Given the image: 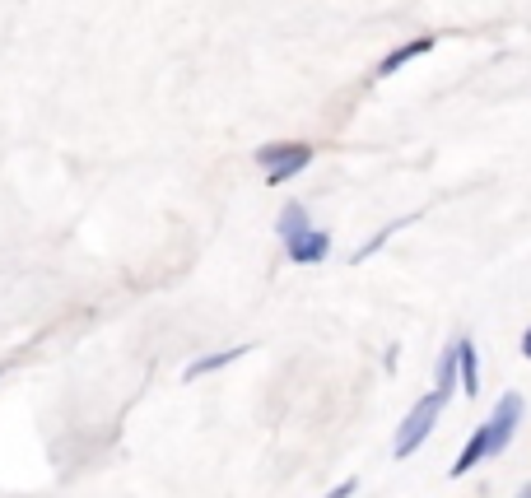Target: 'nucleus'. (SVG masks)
Segmentation results:
<instances>
[{
  "label": "nucleus",
  "instance_id": "obj_5",
  "mask_svg": "<svg viewBox=\"0 0 531 498\" xmlns=\"http://www.w3.org/2000/svg\"><path fill=\"white\" fill-rule=\"evenodd\" d=\"M457 382H462L466 396L480 391V364H476V345L471 340H457Z\"/></svg>",
  "mask_w": 531,
  "mask_h": 498
},
{
  "label": "nucleus",
  "instance_id": "obj_12",
  "mask_svg": "<svg viewBox=\"0 0 531 498\" xmlns=\"http://www.w3.org/2000/svg\"><path fill=\"white\" fill-rule=\"evenodd\" d=\"M354 489H359V480H341V485L331 489V494H327V498H350V494H354Z\"/></svg>",
  "mask_w": 531,
  "mask_h": 498
},
{
  "label": "nucleus",
  "instance_id": "obj_10",
  "mask_svg": "<svg viewBox=\"0 0 531 498\" xmlns=\"http://www.w3.org/2000/svg\"><path fill=\"white\" fill-rule=\"evenodd\" d=\"M452 387H457V340H452L448 350L438 354V387L434 391H443V396H448Z\"/></svg>",
  "mask_w": 531,
  "mask_h": 498
},
{
  "label": "nucleus",
  "instance_id": "obj_8",
  "mask_svg": "<svg viewBox=\"0 0 531 498\" xmlns=\"http://www.w3.org/2000/svg\"><path fill=\"white\" fill-rule=\"evenodd\" d=\"M485 457H490V452H485V429H476V433H471V443L462 447V457L452 461V475L476 471V466H480V461H485Z\"/></svg>",
  "mask_w": 531,
  "mask_h": 498
},
{
  "label": "nucleus",
  "instance_id": "obj_2",
  "mask_svg": "<svg viewBox=\"0 0 531 498\" xmlns=\"http://www.w3.org/2000/svg\"><path fill=\"white\" fill-rule=\"evenodd\" d=\"M257 163L266 168V182H271V187H280V182H289L294 173H303V168L313 163V149L294 145V140H285V145H261L257 149Z\"/></svg>",
  "mask_w": 531,
  "mask_h": 498
},
{
  "label": "nucleus",
  "instance_id": "obj_7",
  "mask_svg": "<svg viewBox=\"0 0 531 498\" xmlns=\"http://www.w3.org/2000/svg\"><path fill=\"white\" fill-rule=\"evenodd\" d=\"M424 52H434V38H415V42H406V47L387 52L382 56V66H378V75H396L406 61H415V56H424Z\"/></svg>",
  "mask_w": 531,
  "mask_h": 498
},
{
  "label": "nucleus",
  "instance_id": "obj_3",
  "mask_svg": "<svg viewBox=\"0 0 531 498\" xmlns=\"http://www.w3.org/2000/svg\"><path fill=\"white\" fill-rule=\"evenodd\" d=\"M518 424H522V396H518V391H504V396H499V405H494V415L480 424V429H485V452H490V457H499V452L513 443Z\"/></svg>",
  "mask_w": 531,
  "mask_h": 498
},
{
  "label": "nucleus",
  "instance_id": "obj_11",
  "mask_svg": "<svg viewBox=\"0 0 531 498\" xmlns=\"http://www.w3.org/2000/svg\"><path fill=\"white\" fill-rule=\"evenodd\" d=\"M406 224H410V219H396L392 229H382V233H378V238H368V243H364V247H359V252H354V261H368V256L378 252V247H382V243H387V238H392V233H396V229H406Z\"/></svg>",
  "mask_w": 531,
  "mask_h": 498
},
{
  "label": "nucleus",
  "instance_id": "obj_6",
  "mask_svg": "<svg viewBox=\"0 0 531 498\" xmlns=\"http://www.w3.org/2000/svg\"><path fill=\"white\" fill-rule=\"evenodd\" d=\"M243 354H252V345H233V350H215V354H205V359L187 364V377H205V373H215V368H229V364H238Z\"/></svg>",
  "mask_w": 531,
  "mask_h": 498
},
{
  "label": "nucleus",
  "instance_id": "obj_13",
  "mask_svg": "<svg viewBox=\"0 0 531 498\" xmlns=\"http://www.w3.org/2000/svg\"><path fill=\"white\" fill-rule=\"evenodd\" d=\"M522 354H527V359H531V326H527V331H522Z\"/></svg>",
  "mask_w": 531,
  "mask_h": 498
},
{
  "label": "nucleus",
  "instance_id": "obj_9",
  "mask_svg": "<svg viewBox=\"0 0 531 498\" xmlns=\"http://www.w3.org/2000/svg\"><path fill=\"white\" fill-rule=\"evenodd\" d=\"M303 229H308V210H303L299 201H289L285 210H280V238L289 243V238H299Z\"/></svg>",
  "mask_w": 531,
  "mask_h": 498
},
{
  "label": "nucleus",
  "instance_id": "obj_4",
  "mask_svg": "<svg viewBox=\"0 0 531 498\" xmlns=\"http://www.w3.org/2000/svg\"><path fill=\"white\" fill-rule=\"evenodd\" d=\"M285 252H289L294 266H317V261H327L331 238L322 229H303L299 238H289V243H285Z\"/></svg>",
  "mask_w": 531,
  "mask_h": 498
},
{
  "label": "nucleus",
  "instance_id": "obj_1",
  "mask_svg": "<svg viewBox=\"0 0 531 498\" xmlns=\"http://www.w3.org/2000/svg\"><path fill=\"white\" fill-rule=\"evenodd\" d=\"M443 405H448V396H443V391H429V396H420V401L410 405V415L401 419V429H396V461L415 457V447L434 433L438 410H443Z\"/></svg>",
  "mask_w": 531,
  "mask_h": 498
},
{
  "label": "nucleus",
  "instance_id": "obj_14",
  "mask_svg": "<svg viewBox=\"0 0 531 498\" xmlns=\"http://www.w3.org/2000/svg\"><path fill=\"white\" fill-rule=\"evenodd\" d=\"M513 498H531V485H522V489H518V494H513Z\"/></svg>",
  "mask_w": 531,
  "mask_h": 498
}]
</instances>
